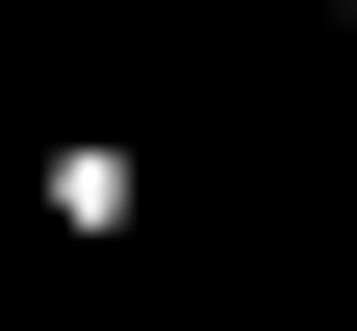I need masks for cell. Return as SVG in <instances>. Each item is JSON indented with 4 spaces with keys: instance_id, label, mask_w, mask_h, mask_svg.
Segmentation results:
<instances>
[{
    "instance_id": "cell-1",
    "label": "cell",
    "mask_w": 357,
    "mask_h": 331,
    "mask_svg": "<svg viewBox=\"0 0 357 331\" xmlns=\"http://www.w3.org/2000/svg\"><path fill=\"white\" fill-rule=\"evenodd\" d=\"M26 204H52V255H128V229H153V153H128V128H52Z\"/></svg>"
}]
</instances>
